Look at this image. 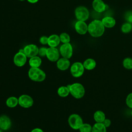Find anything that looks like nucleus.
<instances>
[{
  "label": "nucleus",
  "instance_id": "f257e3e1",
  "mask_svg": "<svg viewBox=\"0 0 132 132\" xmlns=\"http://www.w3.org/2000/svg\"><path fill=\"white\" fill-rule=\"evenodd\" d=\"M105 26L101 20H94L88 25V32L93 37H101L104 33Z\"/></svg>",
  "mask_w": 132,
  "mask_h": 132
},
{
  "label": "nucleus",
  "instance_id": "f03ea898",
  "mask_svg": "<svg viewBox=\"0 0 132 132\" xmlns=\"http://www.w3.org/2000/svg\"><path fill=\"white\" fill-rule=\"evenodd\" d=\"M69 88L70 93L75 98H82L85 93V89L83 85L78 82H75L67 86Z\"/></svg>",
  "mask_w": 132,
  "mask_h": 132
},
{
  "label": "nucleus",
  "instance_id": "7ed1b4c3",
  "mask_svg": "<svg viewBox=\"0 0 132 132\" xmlns=\"http://www.w3.org/2000/svg\"><path fill=\"white\" fill-rule=\"evenodd\" d=\"M28 76L29 78L37 82H41L44 80L46 77L45 73L39 68H32L28 71Z\"/></svg>",
  "mask_w": 132,
  "mask_h": 132
},
{
  "label": "nucleus",
  "instance_id": "20e7f679",
  "mask_svg": "<svg viewBox=\"0 0 132 132\" xmlns=\"http://www.w3.org/2000/svg\"><path fill=\"white\" fill-rule=\"evenodd\" d=\"M75 16L78 21H86L89 17V11L85 6H80L76 8L75 11Z\"/></svg>",
  "mask_w": 132,
  "mask_h": 132
},
{
  "label": "nucleus",
  "instance_id": "39448f33",
  "mask_svg": "<svg viewBox=\"0 0 132 132\" xmlns=\"http://www.w3.org/2000/svg\"><path fill=\"white\" fill-rule=\"evenodd\" d=\"M68 123L70 126L75 130L79 129L82 125L83 120L81 117L77 114H72L70 116L68 119Z\"/></svg>",
  "mask_w": 132,
  "mask_h": 132
},
{
  "label": "nucleus",
  "instance_id": "423d86ee",
  "mask_svg": "<svg viewBox=\"0 0 132 132\" xmlns=\"http://www.w3.org/2000/svg\"><path fill=\"white\" fill-rule=\"evenodd\" d=\"M85 71L83 64L80 62H75L72 64L70 68V72L74 77H79L82 75Z\"/></svg>",
  "mask_w": 132,
  "mask_h": 132
},
{
  "label": "nucleus",
  "instance_id": "0eeeda50",
  "mask_svg": "<svg viewBox=\"0 0 132 132\" xmlns=\"http://www.w3.org/2000/svg\"><path fill=\"white\" fill-rule=\"evenodd\" d=\"M59 52L62 57L70 59L73 55V47L71 43H63L60 47Z\"/></svg>",
  "mask_w": 132,
  "mask_h": 132
},
{
  "label": "nucleus",
  "instance_id": "6e6552de",
  "mask_svg": "<svg viewBox=\"0 0 132 132\" xmlns=\"http://www.w3.org/2000/svg\"><path fill=\"white\" fill-rule=\"evenodd\" d=\"M23 50L25 55L28 58L34 57L38 54L39 48L36 45L34 44L27 45L24 47Z\"/></svg>",
  "mask_w": 132,
  "mask_h": 132
},
{
  "label": "nucleus",
  "instance_id": "1a4fd4ad",
  "mask_svg": "<svg viewBox=\"0 0 132 132\" xmlns=\"http://www.w3.org/2000/svg\"><path fill=\"white\" fill-rule=\"evenodd\" d=\"M46 56L52 62L57 61L59 59L60 52L57 48L50 47L47 49Z\"/></svg>",
  "mask_w": 132,
  "mask_h": 132
},
{
  "label": "nucleus",
  "instance_id": "9d476101",
  "mask_svg": "<svg viewBox=\"0 0 132 132\" xmlns=\"http://www.w3.org/2000/svg\"><path fill=\"white\" fill-rule=\"evenodd\" d=\"M19 104L23 108H29L31 107L34 103L32 97L28 95L23 94L19 98Z\"/></svg>",
  "mask_w": 132,
  "mask_h": 132
},
{
  "label": "nucleus",
  "instance_id": "9b49d317",
  "mask_svg": "<svg viewBox=\"0 0 132 132\" xmlns=\"http://www.w3.org/2000/svg\"><path fill=\"white\" fill-rule=\"evenodd\" d=\"M27 57L24 53L19 52L14 56L13 62L18 67H22L26 62Z\"/></svg>",
  "mask_w": 132,
  "mask_h": 132
},
{
  "label": "nucleus",
  "instance_id": "f8f14e48",
  "mask_svg": "<svg viewBox=\"0 0 132 132\" xmlns=\"http://www.w3.org/2000/svg\"><path fill=\"white\" fill-rule=\"evenodd\" d=\"M75 29L79 35H83L88 32V25L85 21H77L75 24Z\"/></svg>",
  "mask_w": 132,
  "mask_h": 132
},
{
  "label": "nucleus",
  "instance_id": "ddd939ff",
  "mask_svg": "<svg viewBox=\"0 0 132 132\" xmlns=\"http://www.w3.org/2000/svg\"><path fill=\"white\" fill-rule=\"evenodd\" d=\"M92 5L93 9L97 12H103L106 9L107 5L102 0H93Z\"/></svg>",
  "mask_w": 132,
  "mask_h": 132
},
{
  "label": "nucleus",
  "instance_id": "4468645a",
  "mask_svg": "<svg viewBox=\"0 0 132 132\" xmlns=\"http://www.w3.org/2000/svg\"><path fill=\"white\" fill-rule=\"evenodd\" d=\"M11 126V121L9 118L5 115L0 117V128L2 130H8Z\"/></svg>",
  "mask_w": 132,
  "mask_h": 132
},
{
  "label": "nucleus",
  "instance_id": "2eb2a0df",
  "mask_svg": "<svg viewBox=\"0 0 132 132\" xmlns=\"http://www.w3.org/2000/svg\"><path fill=\"white\" fill-rule=\"evenodd\" d=\"M70 65V62L69 59L65 58H61L57 61V67L58 69L61 71L67 70Z\"/></svg>",
  "mask_w": 132,
  "mask_h": 132
},
{
  "label": "nucleus",
  "instance_id": "dca6fc26",
  "mask_svg": "<svg viewBox=\"0 0 132 132\" xmlns=\"http://www.w3.org/2000/svg\"><path fill=\"white\" fill-rule=\"evenodd\" d=\"M60 42V40L59 36L57 35L53 34L48 37L47 44L49 45L50 47H56L59 44Z\"/></svg>",
  "mask_w": 132,
  "mask_h": 132
},
{
  "label": "nucleus",
  "instance_id": "f3484780",
  "mask_svg": "<svg viewBox=\"0 0 132 132\" xmlns=\"http://www.w3.org/2000/svg\"><path fill=\"white\" fill-rule=\"evenodd\" d=\"M101 21L105 27L108 28H112L115 26L116 23L115 19L113 17L109 16H107L103 18Z\"/></svg>",
  "mask_w": 132,
  "mask_h": 132
},
{
  "label": "nucleus",
  "instance_id": "a211bd4d",
  "mask_svg": "<svg viewBox=\"0 0 132 132\" xmlns=\"http://www.w3.org/2000/svg\"><path fill=\"white\" fill-rule=\"evenodd\" d=\"M82 64L85 69L87 70H92L95 68L96 65L95 60L92 58H88L86 59Z\"/></svg>",
  "mask_w": 132,
  "mask_h": 132
},
{
  "label": "nucleus",
  "instance_id": "6ab92c4d",
  "mask_svg": "<svg viewBox=\"0 0 132 132\" xmlns=\"http://www.w3.org/2000/svg\"><path fill=\"white\" fill-rule=\"evenodd\" d=\"M93 119L96 123H102L106 119V116L102 110H97L93 114Z\"/></svg>",
  "mask_w": 132,
  "mask_h": 132
},
{
  "label": "nucleus",
  "instance_id": "aec40b11",
  "mask_svg": "<svg viewBox=\"0 0 132 132\" xmlns=\"http://www.w3.org/2000/svg\"><path fill=\"white\" fill-rule=\"evenodd\" d=\"M42 63L41 58L37 56L30 58L29 60V64L31 67L32 68H39Z\"/></svg>",
  "mask_w": 132,
  "mask_h": 132
},
{
  "label": "nucleus",
  "instance_id": "412c9836",
  "mask_svg": "<svg viewBox=\"0 0 132 132\" xmlns=\"http://www.w3.org/2000/svg\"><path fill=\"white\" fill-rule=\"evenodd\" d=\"M107 128L102 123H95L93 126L91 132H107Z\"/></svg>",
  "mask_w": 132,
  "mask_h": 132
},
{
  "label": "nucleus",
  "instance_id": "4be33fe9",
  "mask_svg": "<svg viewBox=\"0 0 132 132\" xmlns=\"http://www.w3.org/2000/svg\"><path fill=\"white\" fill-rule=\"evenodd\" d=\"M19 103V100L14 96H11L6 100V105L8 107L13 108L16 106Z\"/></svg>",
  "mask_w": 132,
  "mask_h": 132
},
{
  "label": "nucleus",
  "instance_id": "5701e85b",
  "mask_svg": "<svg viewBox=\"0 0 132 132\" xmlns=\"http://www.w3.org/2000/svg\"><path fill=\"white\" fill-rule=\"evenodd\" d=\"M58 94L62 97L67 96L70 93L69 88L67 86H61L59 87L57 90Z\"/></svg>",
  "mask_w": 132,
  "mask_h": 132
},
{
  "label": "nucleus",
  "instance_id": "b1692460",
  "mask_svg": "<svg viewBox=\"0 0 132 132\" xmlns=\"http://www.w3.org/2000/svg\"><path fill=\"white\" fill-rule=\"evenodd\" d=\"M123 67L127 70L132 69V58L130 57H127L124 59L123 62Z\"/></svg>",
  "mask_w": 132,
  "mask_h": 132
},
{
  "label": "nucleus",
  "instance_id": "393cba45",
  "mask_svg": "<svg viewBox=\"0 0 132 132\" xmlns=\"http://www.w3.org/2000/svg\"><path fill=\"white\" fill-rule=\"evenodd\" d=\"M121 31L123 33L127 34L130 32L132 30V25L130 23H125L121 26Z\"/></svg>",
  "mask_w": 132,
  "mask_h": 132
},
{
  "label": "nucleus",
  "instance_id": "a878e982",
  "mask_svg": "<svg viewBox=\"0 0 132 132\" xmlns=\"http://www.w3.org/2000/svg\"><path fill=\"white\" fill-rule=\"evenodd\" d=\"M60 40L63 43H70V37L69 35L66 32H62L61 33L60 36Z\"/></svg>",
  "mask_w": 132,
  "mask_h": 132
},
{
  "label": "nucleus",
  "instance_id": "bb28decb",
  "mask_svg": "<svg viewBox=\"0 0 132 132\" xmlns=\"http://www.w3.org/2000/svg\"><path fill=\"white\" fill-rule=\"evenodd\" d=\"M92 126L88 123H83L79 128L80 132H91Z\"/></svg>",
  "mask_w": 132,
  "mask_h": 132
},
{
  "label": "nucleus",
  "instance_id": "cd10ccee",
  "mask_svg": "<svg viewBox=\"0 0 132 132\" xmlns=\"http://www.w3.org/2000/svg\"><path fill=\"white\" fill-rule=\"evenodd\" d=\"M126 104L129 108L132 109V92L129 93L126 98Z\"/></svg>",
  "mask_w": 132,
  "mask_h": 132
},
{
  "label": "nucleus",
  "instance_id": "c85d7f7f",
  "mask_svg": "<svg viewBox=\"0 0 132 132\" xmlns=\"http://www.w3.org/2000/svg\"><path fill=\"white\" fill-rule=\"evenodd\" d=\"M47 48L45 47H41L40 48H39L38 51V54L41 57H44L46 55V52H47Z\"/></svg>",
  "mask_w": 132,
  "mask_h": 132
},
{
  "label": "nucleus",
  "instance_id": "c756f323",
  "mask_svg": "<svg viewBox=\"0 0 132 132\" xmlns=\"http://www.w3.org/2000/svg\"><path fill=\"white\" fill-rule=\"evenodd\" d=\"M39 42L43 45H45L48 43V37L45 36H43L39 39Z\"/></svg>",
  "mask_w": 132,
  "mask_h": 132
},
{
  "label": "nucleus",
  "instance_id": "7c9ffc66",
  "mask_svg": "<svg viewBox=\"0 0 132 132\" xmlns=\"http://www.w3.org/2000/svg\"><path fill=\"white\" fill-rule=\"evenodd\" d=\"M102 123L104 125V126H105L106 128H108V127H109L111 125V120H110L109 119L106 118V119L104 120V121L102 122Z\"/></svg>",
  "mask_w": 132,
  "mask_h": 132
},
{
  "label": "nucleus",
  "instance_id": "2f4dec72",
  "mask_svg": "<svg viewBox=\"0 0 132 132\" xmlns=\"http://www.w3.org/2000/svg\"><path fill=\"white\" fill-rule=\"evenodd\" d=\"M31 132H43V131L40 128H35V129H32Z\"/></svg>",
  "mask_w": 132,
  "mask_h": 132
},
{
  "label": "nucleus",
  "instance_id": "473e14b6",
  "mask_svg": "<svg viewBox=\"0 0 132 132\" xmlns=\"http://www.w3.org/2000/svg\"><path fill=\"white\" fill-rule=\"evenodd\" d=\"M29 3H31V4H35V3H37L39 0H27Z\"/></svg>",
  "mask_w": 132,
  "mask_h": 132
},
{
  "label": "nucleus",
  "instance_id": "72a5a7b5",
  "mask_svg": "<svg viewBox=\"0 0 132 132\" xmlns=\"http://www.w3.org/2000/svg\"><path fill=\"white\" fill-rule=\"evenodd\" d=\"M128 20L129 22L132 23V15H130L128 17Z\"/></svg>",
  "mask_w": 132,
  "mask_h": 132
},
{
  "label": "nucleus",
  "instance_id": "f704fd0d",
  "mask_svg": "<svg viewBox=\"0 0 132 132\" xmlns=\"http://www.w3.org/2000/svg\"><path fill=\"white\" fill-rule=\"evenodd\" d=\"M19 1H24L25 0H19Z\"/></svg>",
  "mask_w": 132,
  "mask_h": 132
},
{
  "label": "nucleus",
  "instance_id": "c9c22d12",
  "mask_svg": "<svg viewBox=\"0 0 132 132\" xmlns=\"http://www.w3.org/2000/svg\"><path fill=\"white\" fill-rule=\"evenodd\" d=\"M131 117H132V110H131Z\"/></svg>",
  "mask_w": 132,
  "mask_h": 132
},
{
  "label": "nucleus",
  "instance_id": "e433bc0d",
  "mask_svg": "<svg viewBox=\"0 0 132 132\" xmlns=\"http://www.w3.org/2000/svg\"><path fill=\"white\" fill-rule=\"evenodd\" d=\"M1 129H0V132H2V130H1Z\"/></svg>",
  "mask_w": 132,
  "mask_h": 132
}]
</instances>
